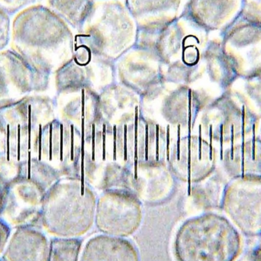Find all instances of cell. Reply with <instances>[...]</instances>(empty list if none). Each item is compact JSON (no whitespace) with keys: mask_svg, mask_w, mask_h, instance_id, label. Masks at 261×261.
Returning a JSON list of instances; mask_svg holds the SVG:
<instances>
[{"mask_svg":"<svg viewBox=\"0 0 261 261\" xmlns=\"http://www.w3.org/2000/svg\"><path fill=\"white\" fill-rule=\"evenodd\" d=\"M30 0H0V8L6 12H15L29 3Z\"/></svg>","mask_w":261,"mask_h":261,"instance_id":"obj_25","label":"cell"},{"mask_svg":"<svg viewBox=\"0 0 261 261\" xmlns=\"http://www.w3.org/2000/svg\"><path fill=\"white\" fill-rule=\"evenodd\" d=\"M46 193L31 179L17 176L8 182L0 219L11 228L32 225L41 219Z\"/></svg>","mask_w":261,"mask_h":261,"instance_id":"obj_9","label":"cell"},{"mask_svg":"<svg viewBox=\"0 0 261 261\" xmlns=\"http://www.w3.org/2000/svg\"><path fill=\"white\" fill-rule=\"evenodd\" d=\"M240 13L248 19L261 23V0H242Z\"/></svg>","mask_w":261,"mask_h":261,"instance_id":"obj_23","label":"cell"},{"mask_svg":"<svg viewBox=\"0 0 261 261\" xmlns=\"http://www.w3.org/2000/svg\"><path fill=\"white\" fill-rule=\"evenodd\" d=\"M12 24L8 12L0 8V51L7 47L11 40Z\"/></svg>","mask_w":261,"mask_h":261,"instance_id":"obj_24","label":"cell"},{"mask_svg":"<svg viewBox=\"0 0 261 261\" xmlns=\"http://www.w3.org/2000/svg\"><path fill=\"white\" fill-rule=\"evenodd\" d=\"M48 76L34 68L13 50L0 51V107L42 92Z\"/></svg>","mask_w":261,"mask_h":261,"instance_id":"obj_7","label":"cell"},{"mask_svg":"<svg viewBox=\"0 0 261 261\" xmlns=\"http://www.w3.org/2000/svg\"><path fill=\"white\" fill-rule=\"evenodd\" d=\"M257 136L261 139V116H260V126H259V130L258 134H257Z\"/></svg>","mask_w":261,"mask_h":261,"instance_id":"obj_29","label":"cell"},{"mask_svg":"<svg viewBox=\"0 0 261 261\" xmlns=\"http://www.w3.org/2000/svg\"><path fill=\"white\" fill-rule=\"evenodd\" d=\"M203 59L210 77L225 91L231 89L234 83L242 79L245 74L239 61L224 50L221 39L207 43Z\"/></svg>","mask_w":261,"mask_h":261,"instance_id":"obj_15","label":"cell"},{"mask_svg":"<svg viewBox=\"0 0 261 261\" xmlns=\"http://www.w3.org/2000/svg\"><path fill=\"white\" fill-rule=\"evenodd\" d=\"M138 41L152 47L179 46L184 30L175 19L152 21L141 24L137 32Z\"/></svg>","mask_w":261,"mask_h":261,"instance_id":"obj_17","label":"cell"},{"mask_svg":"<svg viewBox=\"0 0 261 261\" xmlns=\"http://www.w3.org/2000/svg\"><path fill=\"white\" fill-rule=\"evenodd\" d=\"M245 94L261 116V71L242 78Z\"/></svg>","mask_w":261,"mask_h":261,"instance_id":"obj_22","label":"cell"},{"mask_svg":"<svg viewBox=\"0 0 261 261\" xmlns=\"http://www.w3.org/2000/svg\"><path fill=\"white\" fill-rule=\"evenodd\" d=\"M84 26L82 38L99 49L124 48L133 42L138 32L128 9L115 1L94 6Z\"/></svg>","mask_w":261,"mask_h":261,"instance_id":"obj_5","label":"cell"},{"mask_svg":"<svg viewBox=\"0 0 261 261\" xmlns=\"http://www.w3.org/2000/svg\"><path fill=\"white\" fill-rule=\"evenodd\" d=\"M243 246L242 234L222 215L208 213L189 219L176 232L177 261H236Z\"/></svg>","mask_w":261,"mask_h":261,"instance_id":"obj_2","label":"cell"},{"mask_svg":"<svg viewBox=\"0 0 261 261\" xmlns=\"http://www.w3.org/2000/svg\"><path fill=\"white\" fill-rule=\"evenodd\" d=\"M181 0H127L132 16L144 23L173 19Z\"/></svg>","mask_w":261,"mask_h":261,"instance_id":"obj_18","label":"cell"},{"mask_svg":"<svg viewBox=\"0 0 261 261\" xmlns=\"http://www.w3.org/2000/svg\"><path fill=\"white\" fill-rule=\"evenodd\" d=\"M81 241L76 238H55L50 242L47 261H78Z\"/></svg>","mask_w":261,"mask_h":261,"instance_id":"obj_21","label":"cell"},{"mask_svg":"<svg viewBox=\"0 0 261 261\" xmlns=\"http://www.w3.org/2000/svg\"><path fill=\"white\" fill-rule=\"evenodd\" d=\"M50 243L32 225L15 228L3 255V261H47Z\"/></svg>","mask_w":261,"mask_h":261,"instance_id":"obj_14","label":"cell"},{"mask_svg":"<svg viewBox=\"0 0 261 261\" xmlns=\"http://www.w3.org/2000/svg\"><path fill=\"white\" fill-rule=\"evenodd\" d=\"M222 47L243 67V77L261 71V23L239 13L220 32Z\"/></svg>","mask_w":261,"mask_h":261,"instance_id":"obj_8","label":"cell"},{"mask_svg":"<svg viewBox=\"0 0 261 261\" xmlns=\"http://www.w3.org/2000/svg\"><path fill=\"white\" fill-rule=\"evenodd\" d=\"M52 113L50 99L35 93L0 107V122L8 126L41 128L54 121Z\"/></svg>","mask_w":261,"mask_h":261,"instance_id":"obj_12","label":"cell"},{"mask_svg":"<svg viewBox=\"0 0 261 261\" xmlns=\"http://www.w3.org/2000/svg\"><path fill=\"white\" fill-rule=\"evenodd\" d=\"M8 182H6L3 178L0 176V213L3 208V202H4L5 196H6V190H7Z\"/></svg>","mask_w":261,"mask_h":261,"instance_id":"obj_28","label":"cell"},{"mask_svg":"<svg viewBox=\"0 0 261 261\" xmlns=\"http://www.w3.org/2000/svg\"><path fill=\"white\" fill-rule=\"evenodd\" d=\"M258 245L249 250L242 261H261V237Z\"/></svg>","mask_w":261,"mask_h":261,"instance_id":"obj_27","label":"cell"},{"mask_svg":"<svg viewBox=\"0 0 261 261\" xmlns=\"http://www.w3.org/2000/svg\"><path fill=\"white\" fill-rule=\"evenodd\" d=\"M12 50L34 68L48 76L68 54L72 35L65 21L42 6L26 8L14 18Z\"/></svg>","mask_w":261,"mask_h":261,"instance_id":"obj_1","label":"cell"},{"mask_svg":"<svg viewBox=\"0 0 261 261\" xmlns=\"http://www.w3.org/2000/svg\"><path fill=\"white\" fill-rule=\"evenodd\" d=\"M219 158L221 170L228 179L261 176V139L258 136L227 147Z\"/></svg>","mask_w":261,"mask_h":261,"instance_id":"obj_13","label":"cell"},{"mask_svg":"<svg viewBox=\"0 0 261 261\" xmlns=\"http://www.w3.org/2000/svg\"><path fill=\"white\" fill-rule=\"evenodd\" d=\"M11 233L12 228L3 219H0V257L3 255V253L6 250Z\"/></svg>","mask_w":261,"mask_h":261,"instance_id":"obj_26","label":"cell"},{"mask_svg":"<svg viewBox=\"0 0 261 261\" xmlns=\"http://www.w3.org/2000/svg\"><path fill=\"white\" fill-rule=\"evenodd\" d=\"M260 116L248 96L236 90H225L211 104L206 130L219 146L218 153L231 145L257 136Z\"/></svg>","mask_w":261,"mask_h":261,"instance_id":"obj_3","label":"cell"},{"mask_svg":"<svg viewBox=\"0 0 261 261\" xmlns=\"http://www.w3.org/2000/svg\"><path fill=\"white\" fill-rule=\"evenodd\" d=\"M94 204L55 184L44 196L41 220L44 229L58 238H76L93 225Z\"/></svg>","mask_w":261,"mask_h":261,"instance_id":"obj_4","label":"cell"},{"mask_svg":"<svg viewBox=\"0 0 261 261\" xmlns=\"http://www.w3.org/2000/svg\"><path fill=\"white\" fill-rule=\"evenodd\" d=\"M0 261H3V260H0Z\"/></svg>","mask_w":261,"mask_h":261,"instance_id":"obj_30","label":"cell"},{"mask_svg":"<svg viewBox=\"0 0 261 261\" xmlns=\"http://www.w3.org/2000/svg\"><path fill=\"white\" fill-rule=\"evenodd\" d=\"M242 0H190L185 17L206 32H222L239 13Z\"/></svg>","mask_w":261,"mask_h":261,"instance_id":"obj_11","label":"cell"},{"mask_svg":"<svg viewBox=\"0 0 261 261\" xmlns=\"http://www.w3.org/2000/svg\"><path fill=\"white\" fill-rule=\"evenodd\" d=\"M81 261H138V254L125 239L97 236L84 247Z\"/></svg>","mask_w":261,"mask_h":261,"instance_id":"obj_16","label":"cell"},{"mask_svg":"<svg viewBox=\"0 0 261 261\" xmlns=\"http://www.w3.org/2000/svg\"><path fill=\"white\" fill-rule=\"evenodd\" d=\"M141 222V210L135 201L108 196L99 203L96 225L106 234L126 237L138 229Z\"/></svg>","mask_w":261,"mask_h":261,"instance_id":"obj_10","label":"cell"},{"mask_svg":"<svg viewBox=\"0 0 261 261\" xmlns=\"http://www.w3.org/2000/svg\"><path fill=\"white\" fill-rule=\"evenodd\" d=\"M50 9L75 28L82 27L94 8L92 0H47Z\"/></svg>","mask_w":261,"mask_h":261,"instance_id":"obj_19","label":"cell"},{"mask_svg":"<svg viewBox=\"0 0 261 261\" xmlns=\"http://www.w3.org/2000/svg\"><path fill=\"white\" fill-rule=\"evenodd\" d=\"M18 176L31 179L47 192L56 184L58 173L44 161L32 158L20 164Z\"/></svg>","mask_w":261,"mask_h":261,"instance_id":"obj_20","label":"cell"},{"mask_svg":"<svg viewBox=\"0 0 261 261\" xmlns=\"http://www.w3.org/2000/svg\"><path fill=\"white\" fill-rule=\"evenodd\" d=\"M222 210L241 234L248 238H260L261 176L228 179Z\"/></svg>","mask_w":261,"mask_h":261,"instance_id":"obj_6","label":"cell"}]
</instances>
